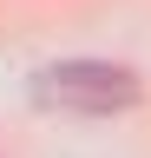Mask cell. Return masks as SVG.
Here are the masks:
<instances>
[{
	"label": "cell",
	"instance_id": "1",
	"mask_svg": "<svg viewBox=\"0 0 151 158\" xmlns=\"http://www.w3.org/2000/svg\"><path fill=\"white\" fill-rule=\"evenodd\" d=\"M138 73L131 66H112V59H59V66H40L33 73V99L53 112H85V118H105V112H125L138 106Z\"/></svg>",
	"mask_w": 151,
	"mask_h": 158
}]
</instances>
